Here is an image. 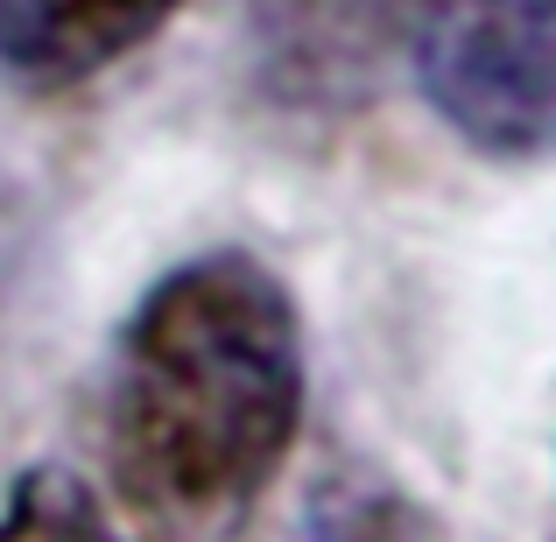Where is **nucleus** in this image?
Here are the masks:
<instances>
[{"label":"nucleus","instance_id":"obj_3","mask_svg":"<svg viewBox=\"0 0 556 542\" xmlns=\"http://www.w3.org/2000/svg\"><path fill=\"white\" fill-rule=\"evenodd\" d=\"M184 0H0V71L28 92H71L149 50Z\"/></svg>","mask_w":556,"mask_h":542},{"label":"nucleus","instance_id":"obj_6","mask_svg":"<svg viewBox=\"0 0 556 542\" xmlns=\"http://www.w3.org/2000/svg\"><path fill=\"white\" fill-rule=\"evenodd\" d=\"M289 542H444V529L388 479H339L331 493H317Z\"/></svg>","mask_w":556,"mask_h":542},{"label":"nucleus","instance_id":"obj_5","mask_svg":"<svg viewBox=\"0 0 556 542\" xmlns=\"http://www.w3.org/2000/svg\"><path fill=\"white\" fill-rule=\"evenodd\" d=\"M261 14V42H275L282 71H303L311 85H331L359 64V0H254Z\"/></svg>","mask_w":556,"mask_h":542},{"label":"nucleus","instance_id":"obj_7","mask_svg":"<svg viewBox=\"0 0 556 542\" xmlns=\"http://www.w3.org/2000/svg\"><path fill=\"white\" fill-rule=\"evenodd\" d=\"M535 8H549V14H556V0H535Z\"/></svg>","mask_w":556,"mask_h":542},{"label":"nucleus","instance_id":"obj_2","mask_svg":"<svg viewBox=\"0 0 556 542\" xmlns=\"http://www.w3.org/2000/svg\"><path fill=\"white\" fill-rule=\"evenodd\" d=\"M416 85L430 113L486 163H556V14L535 0H472L422 28Z\"/></svg>","mask_w":556,"mask_h":542},{"label":"nucleus","instance_id":"obj_1","mask_svg":"<svg viewBox=\"0 0 556 542\" xmlns=\"http://www.w3.org/2000/svg\"><path fill=\"white\" fill-rule=\"evenodd\" d=\"M311 408L296 289L247 247L190 254L141 289L106 366V465L141 521L232 535Z\"/></svg>","mask_w":556,"mask_h":542},{"label":"nucleus","instance_id":"obj_4","mask_svg":"<svg viewBox=\"0 0 556 542\" xmlns=\"http://www.w3.org/2000/svg\"><path fill=\"white\" fill-rule=\"evenodd\" d=\"M0 542H135L71 465H28L0 501Z\"/></svg>","mask_w":556,"mask_h":542}]
</instances>
